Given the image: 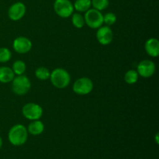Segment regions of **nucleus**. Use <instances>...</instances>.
<instances>
[{
  "label": "nucleus",
  "mask_w": 159,
  "mask_h": 159,
  "mask_svg": "<svg viewBox=\"0 0 159 159\" xmlns=\"http://www.w3.org/2000/svg\"><path fill=\"white\" fill-rule=\"evenodd\" d=\"M91 2L93 9H96L99 11L106 9L110 4L109 0H91Z\"/></svg>",
  "instance_id": "obj_20"
},
{
  "label": "nucleus",
  "mask_w": 159,
  "mask_h": 159,
  "mask_svg": "<svg viewBox=\"0 0 159 159\" xmlns=\"http://www.w3.org/2000/svg\"><path fill=\"white\" fill-rule=\"evenodd\" d=\"M35 75L39 80L45 81L47 79H50L51 72L49 70L45 67H39L35 71Z\"/></svg>",
  "instance_id": "obj_19"
},
{
  "label": "nucleus",
  "mask_w": 159,
  "mask_h": 159,
  "mask_svg": "<svg viewBox=\"0 0 159 159\" xmlns=\"http://www.w3.org/2000/svg\"><path fill=\"white\" fill-rule=\"evenodd\" d=\"M156 66L151 60H143L138 64L137 71L143 78H150L155 74Z\"/></svg>",
  "instance_id": "obj_8"
},
{
  "label": "nucleus",
  "mask_w": 159,
  "mask_h": 159,
  "mask_svg": "<svg viewBox=\"0 0 159 159\" xmlns=\"http://www.w3.org/2000/svg\"><path fill=\"white\" fill-rule=\"evenodd\" d=\"M74 9L79 12H85L91 8V0H75L73 4Z\"/></svg>",
  "instance_id": "obj_15"
},
{
  "label": "nucleus",
  "mask_w": 159,
  "mask_h": 159,
  "mask_svg": "<svg viewBox=\"0 0 159 159\" xmlns=\"http://www.w3.org/2000/svg\"><path fill=\"white\" fill-rule=\"evenodd\" d=\"M116 21V16L113 12H107L103 16V23L107 26H112Z\"/></svg>",
  "instance_id": "obj_22"
},
{
  "label": "nucleus",
  "mask_w": 159,
  "mask_h": 159,
  "mask_svg": "<svg viewBox=\"0 0 159 159\" xmlns=\"http://www.w3.org/2000/svg\"><path fill=\"white\" fill-rule=\"evenodd\" d=\"M155 141H156L157 144H159V141H158V133H157L156 135H155Z\"/></svg>",
  "instance_id": "obj_23"
},
{
  "label": "nucleus",
  "mask_w": 159,
  "mask_h": 159,
  "mask_svg": "<svg viewBox=\"0 0 159 159\" xmlns=\"http://www.w3.org/2000/svg\"><path fill=\"white\" fill-rule=\"evenodd\" d=\"M28 138L27 129L22 124H16L12 127L8 134L9 142L14 146H21L26 142Z\"/></svg>",
  "instance_id": "obj_1"
},
{
  "label": "nucleus",
  "mask_w": 159,
  "mask_h": 159,
  "mask_svg": "<svg viewBox=\"0 0 159 159\" xmlns=\"http://www.w3.org/2000/svg\"><path fill=\"white\" fill-rule=\"evenodd\" d=\"M15 77L13 71L9 67H0V82L2 83H9L12 81Z\"/></svg>",
  "instance_id": "obj_14"
},
{
  "label": "nucleus",
  "mask_w": 159,
  "mask_h": 159,
  "mask_svg": "<svg viewBox=\"0 0 159 159\" xmlns=\"http://www.w3.org/2000/svg\"><path fill=\"white\" fill-rule=\"evenodd\" d=\"M22 113L26 119L30 120H39L43 115V108L39 104L29 102L23 106Z\"/></svg>",
  "instance_id": "obj_6"
},
{
  "label": "nucleus",
  "mask_w": 159,
  "mask_h": 159,
  "mask_svg": "<svg viewBox=\"0 0 159 159\" xmlns=\"http://www.w3.org/2000/svg\"><path fill=\"white\" fill-rule=\"evenodd\" d=\"M146 53L152 57H157L159 55V42L156 38H149L144 44Z\"/></svg>",
  "instance_id": "obj_12"
},
{
  "label": "nucleus",
  "mask_w": 159,
  "mask_h": 159,
  "mask_svg": "<svg viewBox=\"0 0 159 159\" xmlns=\"http://www.w3.org/2000/svg\"><path fill=\"white\" fill-rule=\"evenodd\" d=\"M12 57V53L7 48H0V63L8 62Z\"/></svg>",
  "instance_id": "obj_21"
},
{
  "label": "nucleus",
  "mask_w": 159,
  "mask_h": 159,
  "mask_svg": "<svg viewBox=\"0 0 159 159\" xmlns=\"http://www.w3.org/2000/svg\"><path fill=\"white\" fill-rule=\"evenodd\" d=\"M26 64L21 60H17L12 64V70L13 71L14 74L16 75H21L26 71Z\"/></svg>",
  "instance_id": "obj_16"
},
{
  "label": "nucleus",
  "mask_w": 159,
  "mask_h": 159,
  "mask_svg": "<svg viewBox=\"0 0 159 159\" xmlns=\"http://www.w3.org/2000/svg\"><path fill=\"white\" fill-rule=\"evenodd\" d=\"M93 82L87 77H82L77 79L73 84V91L80 96L88 95L93 91Z\"/></svg>",
  "instance_id": "obj_7"
},
{
  "label": "nucleus",
  "mask_w": 159,
  "mask_h": 159,
  "mask_svg": "<svg viewBox=\"0 0 159 159\" xmlns=\"http://www.w3.org/2000/svg\"><path fill=\"white\" fill-rule=\"evenodd\" d=\"M2 139L1 136H0V149L2 148Z\"/></svg>",
  "instance_id": "obj_24"
},
{
  "label": "nucleus",
  "mask_w": 159,
  "mask_h": 159,
  "mask_svg": "<svg viewBox=\"0 0 159 159\" xmlns=\"http://www.w3.org/2000/svg\"><path fill=\"white\" fill-rule=\"evenodd\" d=\"M85 23L92 29H98L103 24V15L101 11L91 9L85 12Z\"/></svg>",
  "instance_id": "obj_4"
},
{
  "label": "nucleus",
  "mask_w": 159,
  "mask_h": 159,
  "mask_svg": "<svg viewBox=\"0 0 159 159\" xmlns=\"http://www.w3.org/2000/svg\"><path fill=\"white\" fill-rule=\"evenodd\" d=\"M71 23H72L73 26L77 28V29H81L85 24L84 16H82L79 12L72 13V15H71Z\"/></svg>",
  "instance_id": "obj_18"
},
{
  "label": "nucleus",
  "mask_w": 159,
  "mask_h": 159,
  "mask_svg": "<svg viewBox=\"0 0 159 159\" xmlns=\"http://www.w3.org/2000/svg\"><path fill=\"white\" fill-rule=\"evenodd\" d=\"M138 78H139V75H138V71L135 70H129L125 73L124 80L129 85H133L138 82Z\"/></svg>",
  "instance_id": "obj_17"
},
{
  "label": "nucleus",
  "mask_w": 159,
  "mask_h": 159,
  "mask_svg": "<svg viewBox=\"0 0 159 159\" xmlns=\"http://www.w3.org/2000/svg\"><path fill=\"white\" fill-rule=\"evenodd\" d=\"M31 83L30 79L26 75H16L12 81V89L15 94L23 96L30 91Z\"/></svg>",
  "instance_id": "obj_3"
},
{
  "label": "nucleus",
  "mask_w": 159,
  "mask_h": 159,
  "mask_svg": "<svg viewBox=\"0 0 159 159\" xmlns=\"http://www.w3.org/2000/svg\"><path fill=\"white\" fill-rule=\"evenodd\" d=\"M96 39L100 44L108 45L113 41V34L109 26H101L96 32Z\"/></svg>",
  "instance_id": "obj_10"
},
{
  "label": "nucleus",
  "mask_w": 159,
  "mask_h": 159,
  "mask_svg": "<svg viewBox=\"0 0 159 159\" xmlns=\"http://www.w3.org/2000/svg\"><path fill=\"white\" fill-rule=\"evenodd\" d=\"M50 80L56 88L65 89L69 85L71 82V76L65 69L57 68L51 72Z\"/></svg>",
  "instance_id": "obj_2"
},
{
  "label": "nucleus",
  "mask_w": 159,
  "mask_h": 159,
  "mask_svg": "<svg viewBox=\"0 0 159 159\" xmlns=\"http://www.w3.org/2000/svg\"><path fill=\"white\" fill-rule=\"evenodd\" d=\"M54 10L58 16L68 18L72 15L74 6L70 0H55L54 2Z\"/></svg>",
  "instance_id": "obj_5"
},
{
  "label": "nucleus",
  "mask_w": 159,
  "mask_h": 159,
  "mask_svg": "<svg viewBox=\"0 0 159 159\" xmlns=\"http://www.w3.org/2000/svg\"><path fill=\"white\" fill-rule=\"evenodd\" d=\"M12 48L19 54H26L32 48V42L27 37H19L13 40Z\"/></svg>",
  "instance_id": "obj_11"
},
{
  "label": "nucleus",
  "mask_w": 159,
  "mask_h": 159,
  "mask_svg": "<svg viewBox=\"0 0 159 159\" xmlns=\"http://www.w3.org/2000/svg\"><path fill=\"white\" fill-rule=\"evenodd\" d=\"M26 6L21 2L13 3L8 10V16L12 21L21 20L26 14Z\"/></svg>",
  "instance_id": "obj_9"
},
{
  "label": "nucleus",
  "mask_w": 159,
  "mask_h": 159,
  "mask_svg": "<svg viewBox=\"0 0 159 159\" xmlns=\"http://www.w3.org/2000/svg\"><path fill=\"white\" fill-rule=\"evenodd\" d=\"M28 133L30 134L37 136V135L41 134L44 130V125L41 121L39 120H32V122L30 123L28 125L27 128Z\"/></svg>",
  "instance_id": "obj_13"
}]
</instances>
